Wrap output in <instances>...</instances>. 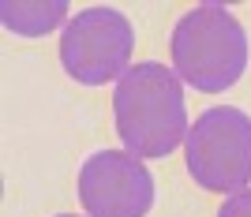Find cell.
I'll return each mask as SVG.
<instances>
[{
    "label": "cell",
    "instance_id": "obj_6",
    "mask_svg": "<svg viewBox=\"0 0 251 217\" xmlns=\"http://www.w3.org/2000/svg\"><path fill=\"white\" fill-rule=\"evenodd\" d=\"M68 15L64 0H4L0 4V19L4 26L23 38H42V34L56 30Z\"/></svg>",
    "mask_w": 251,
    "mask_h": 217
},
{
    "label": "cell",
    "instance_id": "obj_4",
    "mask_svg": "<svg viewBox=\"0 0 251 217\" xmlns=\"http://www.w3.org/2000/svg\"><path fill=\"white\" fill-rule=\"evenodd\" d=\"M135 30L116 8H86L79 11L60 38V60L64 72L83 86L120 83L131 60Z\"/></svg>",
    "mask_w": 251,
    "mask_h": 217
},
{
    "label": "cell",
    "instance_id": "obj_2",
    "mask_svg": "<svg viewBox=\"0 0 251 217\" xmlns=\"http://www.w3.org/2000/svg\"><path fill=\"white\" fill-rule=\"evenodd\" d=\"M248 68V34L240 19L221 4H199L184 11L173 30V72L199 94H221L236 86Z\"/></svg>",
    "mask_w": 251,
    "mask_h": 217
},
{
    "label": "cell",
    "instance_id": "obj_7",
    "mask_svg": "<svg viewBox=\"0 0 251 217\" xmlns=\"http://www.w3.org/2000/svg\"><path fill=\"white\" fill-rule=\"evenodd\" d=\"M218 217H251V191H236L221 202Z\"/></svg>",
    "mask_w": 251,
    "mask_h": 217
},
{
    "label": "cell",
    "instance_id": "obj_1",
    "mask_svg": "<svg viewBox=\"0 0 251 217\" xmlns=\"http://www.w3.org/2000/svg\"><path fill=\"white\" fill-rule=\"evenodd\" d=\"M116 135L135 157H169L188 139V105L176 72L165 64H135L113 94Z\"/></svg>",
    "mask_w": 251,
    "mask_h": 217
},
{
    "label": "cell",
    "instance_id": "obj_3",
    "mask_svg": "<svg viewBox=\"0 0 251 217\" xmlns=\"http://www.w3.org/2000/svg\"><path fill=\"white\" fill-rule=\"evenodd\" d=\"M188 172L206 191H240L251 184V116L236 105H214L188 127Z\"/></svg>",
    "mask_w": 251,
    "mask_h": 217
},
{
    "label": "cell",
    "instance_id": "obj_5",
    "mask_svg": "<svg viewBox=\"0 0 251 217\" xmlns=\"http://www.w3.org/2000/svg\"><path fill=\"white\" fill-rule=\"evenodd\" d=\"M79 198L90 217H147L154 176L127 150H101L79 172Z\"/></svg>",
    "mask_w": 251,
    "mask_h": 217
},
{
    "label": "cell",
    "instance_id": "obj_8",
    "mask_svg": "<svg viewBox=\"0 0 251 217\" xmlns=\"http://www.w3.org/2000/svg\"><path fill=\"white\" fill-rule=\"evenodd\" d=\"M60 217H75V214H60Z\"/></svg>",
    "mask_w": 251,
    "mask_h": 217
}]
</instances>
